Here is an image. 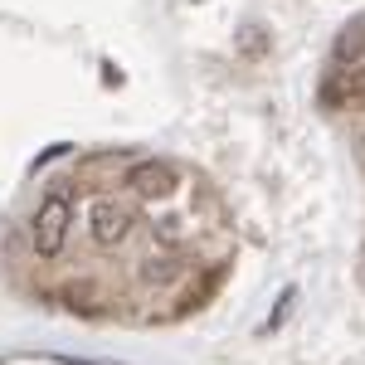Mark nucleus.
<instances>
[{
  "mask_svg": "<svg viewBox=\"0 0 365 365\" xmlns=\"http://www.w3.org/2000/svg\"><path fill=\"white\" fill-rule=\"evenodd\" d=\"M68 225H73V200H68V190H49L44 205H39V215H34V229H29L34 253L39 258H58L63 244H68Z\"/></svg>",
  "mask_w": 365,
  "mask_h": 365,
  "instance_id": "1",
  "label": "nucleus"
},
{
  "mask_svg": "<svg viewBox=\"0 0 365 365\" xmlns=\"http://www.w3.org/2000/svg\"><path fill=\"white\" fill-rule=\"evenodd\" d=\"M132 225H137L132 205H117V200H98V205L88 210V234H93V244H98V249H117V244H127Z\"/></svg>",
  "mask_w": 365,
  "mask_h": 365,
  "instance_id": "2",
  "label": "nucleus"
},
{
  "mask_svg": "<svg viewBox=\"0 0 365 365\" xmlns=\"http://www.w3.org/2000/svg\"><path fill=\"white\" fill-rule=\"evenodd\" d=\"M175 185H180V170L170 161H137L127 170V190L141 200H166V195H175Z\"/></svg>",
  "mask_w": 365,
  "mask_h": 365,
  "instance_id": "3",
  "label": "nucleus"
},
{
  "mask_svg": "<svg viewBox=\"0 0 365 365\" xmlns=\"http://www.w3.org/2000/svg\"><path fill=\"white\" fill-rule=\"evenodd\" d=\"M322 103L327 108H356L365 103V63H336L322 83Z\"/></svg>",
  "mask_w": 365,
  "mask_h": 365,
  "instance_id": "4",
  "label": "nucleus"
},
{
  "mask_svg": "<svg viewBox=\"0 0 365 365\" xmlns=\"http://www.w3.org/2000/svg\"><path fill=\"white\" fill-rule=\"evenodd\" d=\"M336 54H341V63H356V58L365 54V20H356V25H346V29H341Z\"/></svg>",
  "mask_w": 365,
  "mask_h": 365,
  "instance_id": "5",
  "label": "nucleus"
},
{
  "mask_svg": "<svg viewBox=\"0 0 365 365\" xmlns=\"http://www.w3.org/2000/svg\"><path fill=\"white\" fill-rule=\"evenodd\" d=\"M361 141H365V137H361Z\"/></svg>",
  "mask_w": 365,
  "mask_h": 365,
  "instance_id": "6",
  "label": "nucleus"
}]
</instances>
